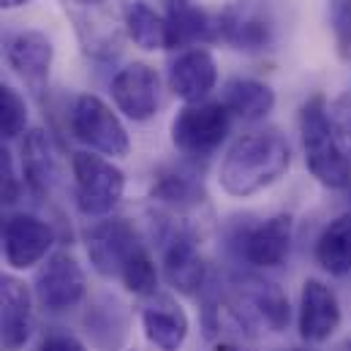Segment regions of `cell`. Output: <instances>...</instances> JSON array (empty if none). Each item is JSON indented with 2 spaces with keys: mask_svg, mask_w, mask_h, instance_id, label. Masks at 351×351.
<instances>
[{
  "mask_svg": "<svg viewBox=\"0 0 351 351\" xmlns=\"http://www.w3.org/2000/svg\"><path fill=\"white\" fill-rule=\"evenodd\" d=\"M218 41L254 55L275 41V14L269 0H229L218 14Z\"/></svg>",
  "mask_w": 351,
  "mask_h": 351,
  "instance_id": "obj_5",
  "label": "cell"
},
{
  "mask_svg": "<svg viewBox=\"0 0 351 351\" xmlns=\"http://www.w3.org/2000/svg\"><path fill=\"white\" fill-rule=\"evenodd\" d=\"M22 196V180L16 175L14 158L0 142V204H14Z\"/></svg>",
  "mask_w": 351,
  "mask_h": 351,
  "instance_id": "obj_28",
  "label": "cell"
},
{
  "mask_svg": "<svg viewBox=\"0 0 351 351\" xmlns=\"http://www.w3.org/2000/svg\"><path fill=\"white\" fill-rule=\"evenodd\" d=\"M153 196L161 199V202H169V204L182 207V204H191V202H202V188L191 177L167 175L156 182Z\"/></svg>",
  "mask_w": 351,
  "mask_h": 351,
  "instance_id": "obj_26",
  "label": "cell"
},
{
  "mask_svg": "<svg viewBox=\"0 0 351 351\" xmlns=\"http://www.w3.org/2000/svg\"><path fill=\"white\" fill-rule=\"evenodd\" d=\"M164 269L169 283L182 294H196L204 283L207 275V264L202 259L196 243L182 232L175 229L167 237V248H164Z\"/></svg>",
  "mask_w": 351,
  "mask_h": 351,
  "instance_id": "obj_15",
  "label": "cell"
},
{
  "mask_svg": "<svg viewBox=\"0 0 351 351\" xmlns=\"http://www.w3.org/2000/svg\"><path fill=\"white\" fill-rule=\"evenodd\" d=\"M123 25L128 38L145 49V52H161V49H175L172 30L164 14H158L150 3L145 0H128L123 8Z\"/></svg>",
  "mask_w": 351,
  "mask_h": 351,
  "instance_id": "obj_19",
  "label": "cell"
},
{
  "mask_svg": "<svg viewBox=\"0 0 351 351\" xmlns=\"http://www.w3.org/2000/svg\"><path fill=\"white\" fill-rule=\"evenodd\" d=\"M55 245V232L47 221L19 213L3 226V254L14 269H30L41 264Z\"/></svg>",
  "mask_w": 351,
  "mask_h": 351,
  "instance_id": "obj_9",
  "label": "cell"
},
{
  "mask_svg": "<svg viewBox=\"0 0 351 351\" xmlns=\"http://www.w3.org/2000/svg\"><path fill=\"white\" fill-rule=\"evenodd\" d=\"M167 22L177 47H199L218 41V19L193 0H167Z\"/></svg>",
  "mask_w": 351,
  "mask_h": 351,
  "instance_id": "obj_18",
  "label": "cell"
},
{
  "mask_svg": "<svg viewBox=\"0 0 351 351\" xmlns=\"http://www.w3.org/2000/svg\"><path fill=\"white\" fill-rule=\"evenodd\" d=\"M291 234H294V218L286 213L272 215L262 223L251 226L240 237V254L248 264L262 267V269L280 267L289 256Z\"/></svg>",
  "mask_w": 351,
  "mask_h": 351,
  "instance_id": "obj_12",
  "label": "cell"
},
{
  "mask_svg": "<svg viewBox=\"0 0 351 351\" xmlns=\"http://www.w3.org/2000/svg\"><path fill=\"white\" fill-rule=\"evenodd\" d=\"M234 311L240 313V319L245 316L248 322L267 327L272 332H280L289 322V302L275 283L243 286L240 294L234 297Z\"/></svg>",
  "mask_w": 351,
  "mask_h": 351,
  "instance_id": "obj_17",
  "label": "cell"
},
{
  "mask_svg": "<svg viewBox=\"0 0 351 351\" xmlns=\"http://www.w3.org/2000/svg\"><path fill=\"white\" fill-rule=\"evenodd\" d=\"M71 172H74L77 207L85 215L104 218L120 204L123 191H125V175L109 158L80 150L71 158Z\"/></svg>",
  "mask_w": 351,
  "mask_h": 351,
  "instance_id": "obj_3",
  "label": "cell"
},
{
  "mask_svg": "<svg viewBox=\"0 0 351 351\" xmlns=\"http://www.w3.org/2000/svg\"><path fill=\"white\" fill-rule=\"evenodd\" d=\"M213 351H240V349H237V346H232V343H218Z\"/></svg>",
  "mask_w": 351,
  "mask_h": 351,
  "instance_id": "obj_34",
  "label": "cell"
},
{
  "mask_svg": "<svg viewBox=\"0 0 351 351\" xmlns=\"http://www.w3.org/2000/svg\"><path fill=\"white\" fill-rule=\"evenodd\" d=\"M5 60H8L11 71L27 88L33 93H41L49 82L55 47L49 41V36L41 33V30H22L11 38V44L5 49Z\"/></svg>",
  "mask_w": 351,
  "mask_h": 351,
  "instance_id": "obj_11",
  "label": "cell"
},
{
  "mask_svg": "<svg viewBox=\"0 0 351 351\" xmlns=\"http://www.w3.org/2000/svg\"><path fill=\"white\" fill-rule=\"evenodd\" d=\"M338 327H341V302L335 291L327 283L308 278L300 294V335L308 343H324L327 338L335 335Z\"/></svg>",
  "mask_w": 351,
  "mask_h": 351,
  "instance_id": "obj_13",
  "label": "cell"
},
{
  "mask_svg": "<svg viewBox=\"0 0 351 351\" xmlns=\"http://www.w3.org/2000/svg\"><path fill=\"white\" fill-rule=\"evenodd\" d=\"M71 134L82 145H88L90 153L123 158L131 150V139H128V131H125L123 120L112 112V106L104 98H98L93 93H85L74 101V106H71Z\"/></svg>",
  "mask_w": 351,
  "mask_h": 351,
  "instance_id": "obj_6",
  "label": "cell"
},
{
  "mask_svg": "<svg viewBox=\"0 0 351 351\" xmlns=\"http://www.w3.org/2000/svg\"><path fill=\"white\" fill-rule=\"evenodd\" d=\"M30 338V308H0V351H19Z\"/></svg>",
  "mask_w": 351,
  "mask_h": 351,
  "instance_id": "obj_25",
  "label": "cell"
},
{
  "mask_svg": "<svg viewBox=\"0 0 351 351\" xmlns=\"http://www.w3.org/2000/svg\"><path fill=\"white\" fill-rule=\"evenodd\" d=\"M38 351H88L82 341H77L74 335H66V332H55V335H47L44 343L38 346Z\"/></svg>",
  "mask_w": 351,
  "mask_h": 351,
  "instance_id": "obj_31",
  "label": "cell"
},
{
  "mask_svg": "<svg viewBox=\"0 0 351 351\" xmlns=\"http://www.w3.org/2000/svg\"><path fill=\"white\" fill-rule=\"evenodd\" d=\"M30 0H0V8L3 11H11V8H22V5H27Z\"/></svg>",
  "mask_w": 351,
  "mask_h": 351,
  "instance_id": "obj_32",
  "label": "cell"
},
{
  "mask_svg": "<svg viewBox=\"0 0 351 351\" xmlns=\"http://www.w3.org/2000/svg\"><path fill=\"white\" fill-rule=\"evenodd\" d=\"M112 98L117 112H123L128 120H150L161 106V80L156 69L147 63H131L120 69L112 80Z\"/></svg>",
  "mask_w": 351,
  "mask_h": 351,
  "instance_id": "obj_8",
  "label": "cell"
},
{
  "mask_svg": "<svg viewBox=\"0 0 351 351\" xmlns=\"http://www.w3.org/2000/svg\"><path fill=\"white\" fill-rule=\"evenodd\" d=\"M330 125L332 134L343 150V156L351 161V95L343 93L330 104Z\"/></svg>",
  "mask_w": 351,
  "mask_h": 351,
  "instance_id": "obj_27",
  "label": "cell"
},
{
  "mask_svg": "<svg viewBox=\"0 0 351 351\" xmlns=\"http://www.w3.org/2000/svg\"><path fill=\"white\" fill-rule=\"evenodd\" d=\"M316 262L330 275L351 272V213L338 215L316 240Z\"/></svg>",
  "mask_w": 351,
  "mask_h": 351,
  "instance_id": "obj_22",
  "label": "cell"
},
{
  "mask_svg": "<svg viewBox=\"0 0 351 351\" xmlns=\"http://www.w3.org/2000/svg\"><path fill=\"white\" fill-rule=\"evenodd\" d=\"M36 291L49 311L74 308L85 297V272L69 251H58L41 264L36 275Z\"/></svg>",
  "mask_w": 351,
  "mask_h": 351,
  "instance_id": "obj_10",
  "label": "cell"
},
{
  "mask_svg": "<svg viewBox=\"0 0 351 351\" xmlns=\"http://www.w3.org/2000/svg\"><path fill=\"white\" fill-rule=\"evenodd\" d=\"M0 308H30L27 286L8 272H0Z\"/></svg>",
  "mask_w": 351,
  "mask_h": 351,
  "instance_id": "obj_29",
  "label": "cell"
},
{
  "mask_svg": "<svg viewBox=\"0 0 351 351\" xmlns=\"http://www.w3.org/2000/svg\"><path fill=\"white\" fill-rule=\"evenodd\" d=\"M22 175L33 193L47 196L58 180H60V164L58 153L52 147V139L44 128H30L22 142Z\"/></svg>",
  "mask_w": 351,
  "mask_h": 351,
  "instance_id": "obj_16",
  "label": "cell"
},
{
  "mask_svg": "<svg viewBox=\"0 0 351 351\" xmlns=\"http://www.w3.org/2000/svg\"><path fill=\"white\" fill-rule=\"evenodd\" d=\"M300 136L305 150V164L311 175L327 188H346L351 180V161L343 156L332 125L330 104L322 93L311 95L300 109Z\"/></svg>",
  "mask_w": 351,
  "mask_h": 351,
  "instance_id": "obj_2",
  "label": "cell"
},
{
  "mask_svg": "<svg viewBox=\"0 0 351 351\" xmlns=\"http://www.w3.org/2000/svg\"><path fill=\"white\" fill-rule=\"evenodd\" d=\"M218 85V66L215 58L202 49H185L169 66V90L185 104H202Z\"/></svg>",
  "mask_w": 351,
  "mask_h": 351,
  "instance_id": "obj_14",
  "label": "cell"
},
{
  "mask_svg": "<svg viewBox=\"0 0 351 351\" xmlns=\"http://www.w3.org/2000/svg\"><path fill=\"white\" fill-rule=\"evenodd\" d=\"M120 280L125 283L128 291H134L139 297L156 294V289H158V269H156V262H153V256H150L147 248H142L131 262L125 264Z\"/></svg>",
  "mask_w": 351,
  "mask_h": 351,
  "instance_id": "obj_23",
  "label": "cell"
},
{
  "mask_svg": "<svg viewBox=\"0 0 351 351\" xmlns=\"http://www.w3.org/2000/svg\"><path fill=\"white\" fill-rule=\"evenodd\" d=\"M291 147L278 128H264L240 136L221 161L218 182L234 199L262 193L289 172Z\"/></svg>",
  "mask_w": 351,
  "mask_h": 351,
  "instance_id": "obj_1",
  "label": "cell"
},
{
  "mask_svg": "<svg viewBox=\"0 0 351 351\" xmlns=\"http://www.w3.org/2000/svg\"><path fill=\"white\" fill-rule=\"evenodd\" d=\"M232 114L221 101L185 104L172 120V142L182 156L210 158L229 136Z\"/></svg>",
  "mask_w": 351,
  "mask_h": 351,
  "instance_id": "obj_4",
  "label": "cell"
},
{
  "mask_svg": "<svg viewBox=\"0 0 351 351\" xmlns=\"http://www.w3.org/2000/svg\"><path fill=\"white\" fill-rule=\"evenodd\" d=\"M221 104L226 112L243 123H259L264 120L272 106H275V93L267 82L251 80V77H237L223 85V98Z\"/></svg>",
  "mask_w": 351,
  "mask_h": 351,
  "instance_id": "obj_21",
  "label": "cell"
},
{
  "mask_svg": "<svg viewBox=\"0 0 351 351\" xmlns=\"http://www.w3.org/2000/svg\"><path fill=\"white\" fill-rule=\"evenodd\" d=\"M332 30H335L341 55L349 58L351 55V5H349V0H341V3L335 5V11H332Z\"/></svg>",
  "mask_w": 351,
  "mask_h": 351,
  "instance_id": "obj_30",
  "label": "cell"
},
{
  "mask_svg": "<svg viewBox=\"0 0 351 351\" xmlns=\"http://www.w3.org/2000/svg\"><path fill=\"white\" fill-rule=\"evenodd\" d=\"M0 234H3V223H0Z\"/></svg>",
  "mask_w": 351,
  "mask_h": 351,
  "instance_id": "obj_36",
  "label": "cell"
},
{
  "mask_svg": "<svg viewBox=\"0 0 351 351\" xmlns=\"http://www.w3.org/2000/svg\"><path fill=\"white\" fill-rule=\"evenodd\" d=\"M147 341L158 351H180L188 338V316L172 300H156L142 311Z\"/></svg>",
  "mask_w": 351,
  "mask_h": 351,
  "instance_id": "obj_20",
  "label": "cell"
},
{
  "mask_svg": "<svg viewBox=\"0 0 351 351\" xmlns=\"http://www.w3.org/2000/svg\"><path fill=\"white\" fill-rule=\"evenodd\" d=\"M66 3H74V5H82V8H93V5H101L106 0H66Z\"/></svg>",
  "mask_w": 351,
  "mask_h": 351,
  "instance_id": "obj_33",
  "label": "cell"
},
{
  "mask_svg": "<svg viewBox=\"0 0 351 351\" xmlns=\"http://www.w3.org/2000/svg\"><path fill=\"white\" fill-rule=\"evenodd\" d=\"M85 248L95 272H101L104 278H120L125 264L145 248V243L125 218H106L90 226Z\"/></svg>",
  "mask_w": 351,
  "mask_h": 351,
  "instance_id": "obj_7",
  "label": "cell"
},
{
  "mask_svg": "<svg viewBox=\"0 0 351 351\" xmlns=\"http://www.w3.org/2000/svg\"><path fill=\"white\" fill-rule=\"evenodd\" d=\"M286 351H302V349H286Z\"/></svg>",
  "mask_w": 351,
  "mask_h": 351,
  "instance_id": "obj_35",
  "label": "cell"
},
{
  "mask_svg": "<svg viewBox=\"0 0 351 351\" xmlns=\"http://www.w3.org/2000/svg\"><path fill=\"white\" fill-rule=\"evenodd\" d=\"M27 128V104L14 88L0 82V139H14Z\"/></svg>",
  "mask_w": 351,
  "mask_h": 351,
  "instance_id": "obj_24",
  "label": "cell"
}]
</instances>
